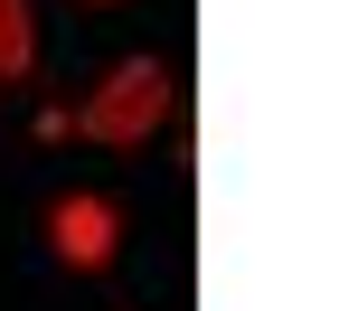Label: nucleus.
I'll use <instances>...</instances> for the list:
<instances>
[{
    "label": "nucleus",
    "instance_id": "f257e3e1",
    "mask_svg": "<svg viewBox=\"0 0 358 311\" xmlns=\"http://www.w3.org/2000/svg\"><path fill=\"white\" fill-rule=\"evenodd\" d=\"M161 113H170V66H151V57H123V66L94 85L85 132H94V142H142Z\"/></svg>",
    "mask_w": 358,
    "mask_h": 311
},
{
    "label": "nucleus",
    "instance_id": "f03ea898",
    "mask_svg": "<svg viewBox=\"0 0 358 311\" xmlns=\"http://www.w3.org/2000/svg\"><path fill=\"white\" fill-rule=\"evenodd\" d=\"M57 255L66 264H104L113 255V208L104 198H66L57 208Z\"/></svg>",
    "mask_w": 358,
    "mask_h": 311
},
{
    "label": "nucleus",
    "instance_id": "7ed1b4c3",
    "mask_svg": "<svg viewBox=\"0 0 358 311\" xmlns=\"http://www.w3.org/2000/svg\"><path fill=\"white\" fill-rule=\"evenodd\" d=\"M29 57H38V38H29V0H0V85H10V75H29Z\"/></svg>",
    "mask_w": 358,
    "mask_h": 311
}]
</instances>
